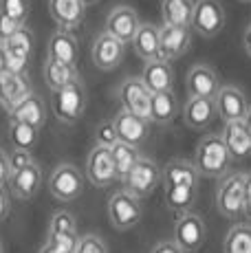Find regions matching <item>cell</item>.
Wrapping results in <instances>:
<instances>
[{"instance_id":"cell-1","label":"cell","mask_w":251,"mask_h":253,"mask_svg":"<svg viewBox=\"0 0 251 253\" xmlns=\"http://www.w3.org/2000/svg\"><path fill=\"white\" fill-rule=\"evenodd\" d=\"M231 163V157L227 152L220 134H205L199 145H196V157H194V168L199 176L205 178H220L227 174Z\"/></svg>"},{"instance_id":"cell-2","label":"cell","mask_w":251,"mask_h":253,"mask_svg":"<svg viewBox=\"0 0 251 253\" xmlns=\"http://www.w3.org/2000/svg\"><path fill=\"white\" fill-rule=\"evenodd\" d=\"M216 209L220 216L236 220L245 211V174L243 172H227L220 176L216 187Z\"/></svg>"},{"instance_id":"cell-3","label":"cell","mask_w":251,"mask_h":253,"mask_svg":"<svg viewBox=\"0 0 251 253\" xmlns=\"http://www.w3.org/2000/svg\"><path fill=\"white\" fill-rule=\"evenodd\" d=\"M122 183L126 192L132 194L134 198H139V201L148 198L152 196L157 185L161 183V168L150 157H139V161L132 165V169H130L128 176Z\"/></svg>"},{"instance_id":"cell-4","label":"cell","mask_w":251,"mask_h":253,"mask_svg":"<svg viewBox=\"0 0 251 253\" xmlns=\"http://www.w3.org/2000/svg\"><path fill=\"white\" fill-rule=\"evenodd\" d=\"M51 108L62 124H69V126L75 124L84 115V108H86V90H84L82 80H77L73 84L53 92Z\"/></svg>"},{"instance_id":"cell-5","label":"cell","mask_w":251,"mask_h":253,"mask_svg":"<svg viewBox=\"0 0 251 253\" xmlns=\"http://www.w3.org/2000/svg\"><path fill=\"white\" fill-rule=\"evenodd\" d=\"M141 216H143L141 201L134 198L132 194H128L126 189L115 192L108 198V220L117 231H128L132 227H137Z\"/></svg>"},{"instance_id":"cell-6","label":"cell","mask_w":251,"mask_h":253,"mask_svg":"<svg viewBox=\"0 0 251 253\" xmlns=\"http://www.w3.org/2000/svg\"><path fill=\"white\" fill-rule=\"evenodd\" d=\"M7 55V73L13 75H25L29 66L33 48H36V38L27 27H20L13 36H9L4 42H0Z\"/></svg>"},{"instance_id":"cell-7","label":"cell","mask_w":251,"mask_h":253,"mask_svg":"<svg viewBox=\"0 0 251 253\" xmlns=\"http://www.w3.org/2000/svg\"><path fill=\"white\" fill-rule=\"evenodd\" d=\"M225 7L220 0H196L190 29L203 38H216L225 29Z\"/></svg>"},{"instance_id":"cell-8","label":"cell","mask_w":251,"mask_h":253,"mask_svg":"<svg viewBox=\"0 0 251 253\" xmlns=\"http://www.w3.org/2000/svg\"><path fill=\"white\" fill-rule=\"evenodd\" d=\"M49 192L53 198L62 203H71L82 196L84 192V176L82 172L71 163L57 165L49 176Z\"/></svg>"},{"instance_id":"cell-9","label":"cell","mask_w":251,"mask_h":253,"mask_svg":"<svg viewBox=\"0 0 251 253\" xmlns=\"http://www.w3.org/2000/svg\"><path fill=\"white\" fill-rule=\"evenodd\" d=\"M119 101H122L124 110L139 119L148 121L150 124V99L152 95L148 92V88L143 86L141 77H126V80L119 84Z\"/></svg>"},{"instance_id":"cell-10","label":"cell","mask_w":251,"mask_h":253,"mask_svg":"<svg viewBox=\"0 0 251 253\" xmlns=\"http://www.w3.org/2000/svg\"><path fill=\"white\" fill-rule=\"evenodd\" d=\"M205 242V222L199 213L185 211L174 222V245L183 253L199 251Z\"/></svg>"},{"instance_id":"cell-11","label":"cell","mask_w":251,"mask_h":253,"mask_svg":"<svg viewBox=\"0 0 251 253\" xmlns=\"http://www.w3.org/2000/svg\"><path fill=\"white\" fill-rule=\"evenodd\" d=\"M86 178L95 187H110L117 181V172H115L113 157H110V148H101L95 145L86 157Z\"/></svg>"},{"instance_id":"cell-12","label":"cell","mask_w":251,"mask_h":253,"mask_svg":"<svg viewBox=\"0 0 251 253\" xmlns=\"http://www.w3.org/2000/svg\"><path fill=\"white\" fill-rule=\"evenodd\" d=\"M192 42L190 27H159V60L174 62L183 53H187Z\"/></svg>"},{"instance_id":"cell-13","label":"cell","mask_w":251,"mask_h":253,"mask_svg":"<svg viewBox=\"0 0 251 253\" xmlns=\"http://www.w3.org/2000/svg\"><path fill=\"white\" fill-rule=\"evenodd\" d=\"M216 115L225 121H243L247 117L249 101L247 95L238 88V86H220L218 95L214 97Z\"/></svg>"},{"instance_id":"cell-14","label":"cell","mask_w":251,"mask_h":253,"mask_svg":"<svg viewBox=\"0 0 251 253\" xmlns=\"http://www.w3.org/2000/svg\"><path fill=\"white\" fill-rule=\"evenodd\" d=\"M139 27H141L139 13L134 11L132 7H128V4L115 7L113 11L108 13V18H106V33L113 36L115 40L124 42V44L132 42V38H134V33H137Z\"/></svg>"},{"instance_id":"cell-15","label":"cell","mask_w":251,"mask_h":253,"mask_svg":"<svg viewBox=\"0 0 251 253\" xmlns=\"http://www.w3.org/2000/svg\"><path fill=\"white\" fill-rule=\"evenodd\" d=\"M126 55V44L119 40H115L108 33H99L93 42V51H90V57H93V64L97 66L99 71H115L119 64H122Z\"/></svg>"},{"instance_id":"cell-16","label":"cell","mask_w":251,"mask_h":253,"mask_svg":"<svg viewBox=\"0 0 251 253\" xmlns=\"http://www.w3.org/2000/svg\"><path fill=\"white\" fill-rule=\"evenodd\" d=\"M9 192L18 198V201H31L42 187V169L38 163H31L27 168L18 169L9 176Z\"/></svg>"},{"instance_id":"cell-17","label":"cell","mask_w":251,"mask_h":253,"mask_svg":"<svg viewBox=\"0 0 251 253\" xmlns=\"http://www.w3.org/2000/svg\"><path fill=\"white\" fill-rule=\"evenodd\" d=\"M220 90L218 75L205 64H194L187 73V92L190 97L201 99H214Z\"/></svg>"},{"instance_id":"cell-18","label":"cell","mask_w":251,"mask_h":253,"mask_svg":"<svg viewBox=\"0 0 251 253\" xmlns=\"http://www.w3.org/2000/svg\"><path fill=\"white\" fill-rule=\"evenodd\" d=\"M223 139L227 152H229L231 159H245L251 154V137H249V130L243 121H227L223 126Z\"/></svg>"},{"instance_id":"cell-19","label":"cell","mask_w":251,"mask_h":253,"mask_svg":"<svg viewBox=\"0 0 251 253\" xmlns=\"http://www.w3.org/2000/svg\"><path fill=\"white\" fill-rule=\"evenodd\" d=\"M86 4L82 0H49V13L55 24L64 31L80 27L84 20Z\"/></svg>"},{"instance_id":"cell-20","label":"cell","mask_w":251,"mask_h":253,"mask_svg":"<svg viewBox=\"0 0 251 253\" xmlns=\"http://www.w3.org/2000/svg\"><path fill=\"white\" fill-rule=\"evenodd\" d=\"M113 124H115V132H117V141H122L126 145L137 148L148 137V121L126 113V110H122V113L115 117Z\"/></svg>"},{"instance_id":"cell-21","label":"cell","mask_w":251,"mask_h":253,"mask_svg":"<svg viewBox=\"0 0 251 253\" xmlns=\"http://www.w3.org/2000/svg\"><path fill=\"white\" fill-rule=\"evenodd\" d=\"M31 92V82L27 75H13V73L0 75V104L7 113Z\"/></svg>"},{"instance_id":"cell-22","label":"cell","mask_w":251,"mask_h":253,"mask_svg":"<svg viewBox=\"0 0 251 253\" xmlns=\"http://www.w3.org/2000/svg\"><path fill=\"white\" fill-rule=\"evenodd\" d=\"M216 119V106L214 99H201V97H190L183 106V121L192 130H203Z\"/></svg>"},{"instance_id":"cell-23","label":"cell","mask_w":251,"mask_h":253,"mask_svg":"<svg viewBox=\"0 0 251 253\" xmlns=\"http://www.w3.org/2000/svg\"><path fill=\"white\" fill-rule=\"evenodd\" d=\"M141 82H143V86L148 88L150 95L167 92V90H172L174 73H172V66L163 60L146 62V69H143V73H141Z\"/></svg>"},{"instance_id":"cell-24","label":"cell","mask_w":251,"mask_h":253,"mask_svg":"<svg viewBox=\"0 0 251 253\" xmlns=\"http://www.w3.org/2000/svg\"><path fill=\"white\" fill-rule=\"evenodd\" d=\"M46 57L53 62H60L66 66H75L77 64V42L71 36V31H55L49 38V46H46Z\"/></svg>"},{"instance_id":"cell-25","label":"cell","mask_w":251,"mask_h":253,"mask_svg":"<svg viewBox=\"0 0 251 253\" xmlns=\"http://www.w3.org/2000/svg\"><path fill=\"white\" fill-rule=\"evenodd\" d=\"M9 119L11 121H20V124L33 126L40 130L44 126V106H42L40 97L36 92L27 95L22 101H18L11 110H9Z\"/></svg>"},{"instance_id":"cell-26","label":"cell","mask_w":251,"mask_h":253,"mask_svg":"<svg viewBox=\"0 0 251 253\" xmlns=\"http://www.w3.org/2000/svg\"><path fill=\"white\" fill-rule=\"evenodd\" d=\"M132 48L143 62L159 60V27L152 22H143L132 38Z\"/></svg>"},{"instance_id":"cell-27","label":"cell","mask_w":251,"mask_h":253,"mask_svg":"<svg viewBox=\"0 0 251 253\" xmlns=\"http://www.w3.org/2000/svg\"><path fill=\"white\" fill-rule=\"evenodd\" d=\"M161 181L163 185H190V187H199V172H196L194 163L183 161V159H174L161 169Z\"/></svg>"},{"instance_id":"cell-28","label":"cell","mask_w":251,"mask_h":253,"mask_svg":"<svg viewBox=\"0 0 251 253\" xmlns=\"http://www.w3.org/2000/svg\"><path fill=\"white\" fill-rule=\"evenodd\" d=\"M194 0H161V20L166 27H190Z\"/></svg>"},{"instance_id":"cell-29","label":"cell","mask_w":251,"mask_h":253,"mask_svg":"<svg viewBox=\"0 0 251 253\" xmlns=\"http://www.w3.org/2000/svg\"><path fill=\"white\" fill-rule=\"evenodd\" d=\"M176 110H178V99H176L174 90L152 95V99H150V121L152 124H159V126L170 124L176 117Z\"/></svg>"},{"instance_id":"cell-30","label":"cell","mask_w":251,"mask_h":253,"mask_svg":"<svg viewBox=\"0 0 251 253\" xmlns=\"http://www.w3.org/2000/svg\"><path fill=\"white\" fill-rule=\"evenodd\" d=\"M77 80H80V73H77L75 66L60 64V62H53L49 57L44 60V82L53 92L64 88V86H69V84H73Z\"/></svg>"},{"instance_id":"cell-31","label":"cell","mask_w":251,"mask_h":253,"mask_svg":"<svg viewBox=\"0 0 251 253\" xmlns=\"http://www.w3.org/2000/svg\"><path fill=\"white\" fill-rule=\"evenodd\" d=\"M196 192H199V187H190V185H167L166 187V205L181 216V213L190 211V207L194 205Z\"/></svg>"},{"instance_id":"cell-32","label":"cell","mask_w":251,"mask_h":253,"mask_svg":"<svg viewBox=\"0 0 251 253\" xmlns=\"http://www.w3.org/2000/svg\"><path fill=\"white\" fill-rule=\"evenodd\" d=\"M110 157H113V165H115V172H117V181H124L128 176V172L132 169V165L139 161V150L132 148V145H126L122 141L110 148Z\"/></svg>"},{"instance_id":"cell-33","label":"cell","mask_w":251,"mask_h":253,"mask_svg":"<svg viewBox=\"0 0 251 253\" xmlns=\"http://www.w3.org/2000/svg\"><path fill=\"white\" fill-rule=\"evenodd\" d=\"M9 137H11L13 150H27V152H31L38 145L40 130L33 128V126L20 124V121H9Z\"/></svg>"},{"instance_id":"cell-34","label":"cell","mask_w":251,"mask_h":253,"mask_svg":"<svg viewBox=\"0 0 251 253\" xmlns=\"http://www.w3.org/2000/svg\"><path fill=\"white\" fill-rule=\"evenodd\" d=\"M225 253H251V225L238 222L225 236Z\"/></svg>"},{"instance_id":"cell-35","label":"cell","mask_w":251,"mask_h":253,"mask_svg":"<svg viewBox=\"0 0 251 253\" xmlns=\"http://www.w3.org/2000/svg\"><path fill=\"white\" fill-rule=\"evenodd\" d=\"M0 13L18 24H25L29 16V0H0Z\"/></svg>"},{"instance_id":"cell-36","label":"cell","mask_w":251,"mask_h":253,"mask_svg":"<svg viewBox=\"0 0 251 253\" xmlns=\"http://www.w3.org/2000/svg\"><path fill=\"white\" fill-rule=\"evenodd\" d=\"M77 225L73 213L69 211H55L49 220V233L46 236H62V233H75Z\"/></svg>"},{"instance_id":"cell-37","label":"cell","mask_w":251,"mask_h":253,"mask_svg":"<svg viewBox=\"0 0 251 253\" xmlns=\"http://www.w3.org/2000/svg\"><path fill=\"white\" fill-rule=\"evenodd\" d=\"M77 240L80 236L75 233H62V236H46V247H51L53 251L57 253H75V247H77Z\"/></svg>"},{"instance_id":"cell-38","label":"cell","mask_w":251,"mask_h":253,"mask_svg":"<svg viewBox=\"0 0 251 253\" xmlns=\"http://www.w3.org/2000/svg\"><path fill=\"white\" fill-rule=\"evenodd\" d=\"M75 253H108V247L95 233H86V236H80L75 247Z\"/></svg>"},{"instance_id":"cell-39","label":"cell","mask_w":251,"mask_h":253,"mask_svg":"<svg viewBox=\"0 0 251 253\" xmlns=\"http://www.w3.org/2000/svg\"><path fill=\"white\" fill-rule=\"evenodd\" d=\"M115 143H117L115 124L113 121H104V124H99L97 130H95V145H101V148H113Z\"/></svg>"},{"instance_id":"cell-40","label":"cell","mask_w":251,"mask_h":253,"mask_svg":"<svg viewBox=\"0 0 251 253\" xmlns=\"http://www.w3.org/2000/svg\"><path fill=\"white\" fill-rule=\"evenodd\" d=\"M7 161H9V176H11L13 172H18V169L27 168V165L36 163L33 161V154L27 152V150H13V152L7 154Z\"/></svg>"},{"instance_id":"cell-41","label":"cell","mask_w":251,"mask_h":253,"mask_svg":"<svg viewBox=\"0 0 251 253\" xmlns=\"http://www.w3.org/2000/svg\"><path fill=\"white\" fill-rule=\"evenodd\" d=\"M20 27H25V24H18V22L9 20L7 16H2V13H0V42H4L9 36H13V33H16Z\"/></svg>"},{"instance_id":"cell-42","label":"cell","mask_w":251,"mask_h":253,"mask_svg":"<svg viewBox=\"0 0 251 253\" xmlns=\"http://www.w3.org/2000/svg\"><path fill=\"white\" fill-rule=\"evenodd\" d=\"M243 216L247 218V225H251V174H245V211Z\"/></svg>"},{"instance_id":"cell-43","label":"cell","mask_w":251,"mask_h":253,"mask_svg":"<svg viewBox=\"0 0 251 253\" xmlns=\"http://www.w3.org/2000/svg\"><path fill=\"white\" fill-rule=\"evenodd\" d=\"M150 253H183V251L174 245V240H161L152 247Z\"/></svg>"},{"instance_id":"cell-44","label":"cell","mask_w":251,"mask_h":253,"mask_svg":"<svg viewBox=\"0 0 251 253\" xmlns=\"http://www.w3.org/2000/svg\"><path fill=\"white\" fill-rule=\"evenodd\" d=\"M9 181V161H7V152L0 148V187H4Z\"/></svg>"},{"instance_id":"cell-45","label":"cell","mask_w":251,"mask_h":253,"mask_svg":"<svg viewBox=\"0 0 251 253\" xmlns=\"http://www.w3.org/2000/svg\"><path fill=\"white\" fill-rule=\"evenodd\" d=\"M9 216V196H7V189L0 187V222Z\"/></svg>"},{"instance_id":"cell-46","label":"cell","mask_w":251,"mask_h":253,"mask_svg":"<svg viewBox=\"0 0 251 253\" xmlns=\"http://www.w3.org/2000/svg\"><path fill=\"white\" fill-rule=\"evenodd\" d=\"M243 46H245V53L251 57V24L247 27V31H245V36H243Z\"/></svg>"},{"instance_id":"cell-47","label":"cell","mask_w":251,"mask_h":253,"mask_svg":"<svg viewBox=\"0 0 251 253\" xmlns=\"http://www.w3.org/2000/svg\"><path fill=\"white\" fill-rule=\"evenodd\" d=\"M7 73V55H4V48L0 44V75H4Z\"/></svg>"},{"instance_id":"cell-48","label":"cell","mask_w":251,"mask_h":253,"mask_svg":"<svg viewBox=\"0 0 251 253\" xmlns=\"http://www.w3.org/2000/svg\"><path fill=\"white\" fill-rule=\"evenodd\" d=\"M245 126H247L249 137H251V106H249V110H247V117H245Z\"/></svg>"},{"instance_id":"cell-49","label":"cell","mask_w":251,"mask_h":253,"mask_svg":"<svg viewBox=\"0 0 251 253\" xmlns=\"http://www.w3.org/2000/svg\"><path fill=\"white\" fill-rule=\"evenodd\" d=\"M38 253H57V251H53V249H51V247H46V245H44V247H42V249H40V251H38Z\"/></svg>"},{"instance_id":"cell-50","label":"cell","mask_w":251,"mask_h":253,"mask_svg":"<svg viewBox=\"0 0 251 253\" xmlns=\"http://www.w3.org/2000/svg\"><path fill=\"white\" fill-rule=\"evenodd\" d=\"M82 2H84V4H86V7H88V4H97V2H99V0H82Z\"/></svg>"},{"instance_id":"cell-51","label":"cell","mask_w":251,"mask_h":253,"mask_svg":"<svg viewBox=\"0 0 251 253\" xmlns=\"http://www.w3.org/2000/svg\"><path fill=\"white\" fill-rule=\"evenodd\" d=\"M0 253H4V251H2V245H0Z\"/></svg>"},{"instance_id":"cell-52","label":"cell","mask_w":251,"mask_h":253,"mask_svg":"<svg viewBox=\"0 0 251 253\" xmlns=\"http://www.w3.org/2000/svg\"><path fill=\"white\" fill-rule=\"evenodd\" d=\"M245 2H251V0H245Z\"/></svg>"}]
</instances>
